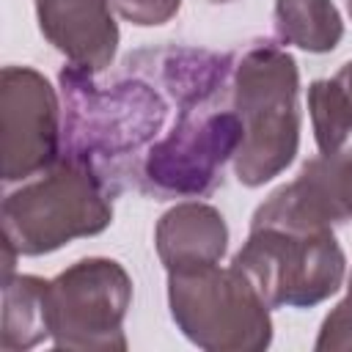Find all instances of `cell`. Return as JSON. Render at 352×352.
Segmentation results:
<instances>
[{"mask_svg": "<svg viewBox=\"0 0 352 352\" xmlns=\"http://www.w3.org/2000/svg\"><path fill=\"white\" fill-rule=\"evenodd\" d=\"M154 245L168 272L220 264L228 248V226L212 204L182 201L160 217Z\"/></svg>", "mask_w": 352, "mask_h": 352, "instance_id": "30bf717a", "label": "cell"}, {"mask_svg": "<svg viewBox=\"0 0 352 352\" xmlns=\"http://www.w3.org/2000/svg\"><path fill=\"white\" fill-rule=\"evenodd\" d=\"M168 305L182 336L206 352H261L272 341L270 305L234 267L168 272Z\"/></svg>", "mask_w": 352, "mask_h": 352, "instance_id": "5b68a950", "label": "cell"}, {"mask_svg": "<svg viewBox=\"0 0 352 352\" xmlns=\"http://www.w3.org/2000/svg\"><path fill=\"white\" fill-rule=\"evenodd\" d=\"M349 292H352V275H349Z\"/></svg>", "mask_w": 352, "mask_h": 352, "instance_id": "e0dca14e", "label": "cell"}, {"mask_svg": "<svg viewBox=\"0 0 352 352\" xmlns=\"http://www.w3.org/2000/svg\"><path fill=\"white\" fill-rule=\"evenodd\" d=\"M50 330V280L36 275H11L3 280V316H0V349L25 352Z\"/></svg>", "mask_w": 352, "mask_h": 352, "instance_id": "8fae6325", "label": "cell"}, {"mask_svg": "<svg viewBox=\"0 0 352 352\" xmlns=\"http://www.w3.org/2000/svg\"><path fill=\"white\" fill-rule=\"evenodd\" d=\"M182 0H113V8L132 25L151 28V25H165L168 19L176 16Z\"/></svg>", "mask_w": 352, "mask_h": 352, "instance_id": "9a60e30c", "label": "cell"}, {"mask_svg": "<svg viewBox=\"0 0 352 352\" xmlns=\"http://www.w3.org/2000/svg\"><path fill=\"white\" fill-rule=\"evenodd\" d=\"M314 349L316 352H349L352 349V292L324 316Z\"/></svg>", "mask_w": 352, "mask_h": 352, "instance_id": "5bb4252c", "label": "cell"}, {"mask_svg": "<svg viewBox=\"0 0 352 352\" xmlns=\"http://www.w3.org/2000/svg\"><path fill=\"white\" fill-rule=\"evenodd\" d=\"M3 242L19 256H44L72 239L102 234L113 223L107 176L85 160L60 154L3 198Z\"/></svg>", "mask_w": 352, "mask_h": 352, "instance_id": "277c9868", "label": "cell"}, {"mask_svg": "<svg viewBox=\"0 0 352 352\" xmlns=\"http://www.w3.org/2000/svg\"><path fill=\"white\" fill-rule=\"evenodd\" d=\"M231 264L270 308H311L338 292L346 258L333 226L302 214L278 187L253 212Z\"/></svg>", "mask_w": 352, "mask_h": 352, "instance_id": "6da1fadb", "label": "cell"}, {"mask_svg": "<svg viewBox=\"0 0 352 352\" xmlns=\"http://www.w3.org/2000/svg\"><path fill=\"white\" fill-rule=\"evenodd\" d=\"M132 305L129 272L102 256L80 258L50 280V330L58 349L124 352Z\"/></svg>", "mask_w": 352, "mask_h": 352, "instance_id": "52a82bcc", "label": "cell"}, {"mask_svg": "<svg viewBox=\"0 0 352 352\" xmlns=\"http://www.w3.org/2000/svg\"><path fill=\"white\" fill-rule=\"evenodd\" d=\"M346 8H349V16H352V0H346Z\"/></svg>", "mask_w": 352, "mask_h": 352, "instance_id": "2e32d148", "label": "cell"}, {"mask_svg": "<svg viewBox=\"0 0 352 352\" xmlns=\"http://www.w3.org/2000/svg\"><path fill=\"white\" fill-rule=\"evenodd\" d=\"M60 140V107L50 80L30 66H6L0 74L3 182H28L55 165Z\"/></svg>", "mask_w": 352, "mask_h": 352, "instance_id": "ba28073f", "label": "cell"}, {"mask_svg": "<svg viewBox=\"0 0 352 352\" xmlns=\"http://www.w3.org/2000/svg\"><path fill=\"white\" fill-rule=\"evenodd\" d=\"M275 30L305 52H330L344 36V22L333 0H275Z\"/></svg>", "mask_w": 352, "mask_h": 352, "instance_id": "7c38bea8", "label": "cell"}, {"mask_svg": "<svg viewBox=\"0 0 352 352\" xmlns=\"http://www.w3.org/2000/svg\"><path fill=\"white\" fill-rule=\"evenodd\" d=\"M212 102V99H209ZM209 102L179 107L168 138L151 143L140 162V182L157 198H201L223 176L242 143L236 110H217Z\"/></svg>", "mask_w": 352, "mask_h": 352, "instance_id": "8992f818", "label": "cell"}, {"mask_svg": "<svg viewBox=\"0 0 352 352\" xmlns=\"http://www.w3.org/2000/svg\"><path fill=\"white\" fill-rule=\"evenodd\" d=\"M113 0H36L44 38L69 58V63L104 72L118 50V25Z\"/></svg>", "mask_w": 352, "mask_h": 352, "instance_id": "9c48e42d", "label": "cell"}, {"mask_svg": "<svg viewBox=\"0 0 352 352\" xmlns=\"http://www.w3.org/2000/svg\"><path fill=\"white\" fill-rule=\"evenodd\" d=\"M297 91V63L278 44H256L234 66L231 107L242 121L234 173L245 187H261L292 165L300 146Z\"/></svg>", "mask_w": 352, "mask_h": 352, "instance_id": "7a4b0ae2", "label": "cell"}, {"mask_svg": "<svg viewBox=\"0 0 352 352\" xmlns=\"http://www.w3.org/2000/svg\"><path fill=\"white\" fill-rule=\"evenodd\" d=\"M308 113L319 151L333 154L344 148L352 132V60L344 63L330 80L311 82Z\"/></svg>", "mask_w": 352, "mask_h": 352, "instance_id": "4fadbf2b", "label": "cell"}, {"mask_svg": "<svg viewBox=\"0 0 352 352\" xmlns=\"http://www.w3.org/2000/svg\"><path fill=\"white\" fill-rule=\"evenodd\" d=\"M96 72L66 66L63 88V140L60 154L91 162L107 176V165L135 154L157 138L168 116V102L140 74L99 85Z\"/></svg>", "mask_w": 352, "mask_h": 352, "instance_id": "3957f363", "label": "cell"}]
</instances>
